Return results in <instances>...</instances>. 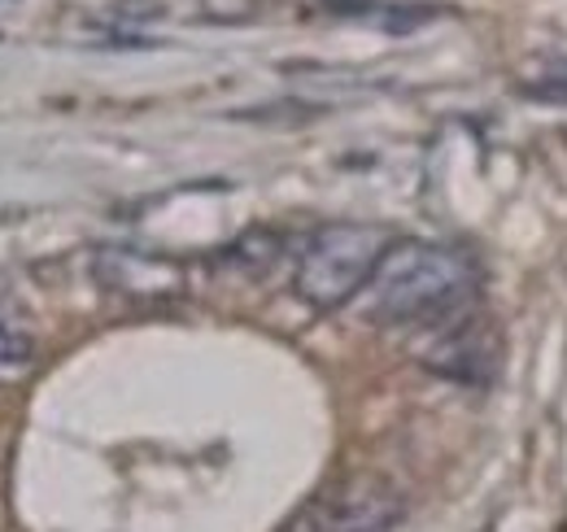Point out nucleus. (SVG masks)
I'll list each match as a JSON object with an SVG mask.
<instances>
[{"mask_svg":"<svg viewBox=\"0 0 567 532\" xmlns=\"http://www.w3.org/2000/svg\"><path fill=\"white\" fill-rule=\"evenodd\" d=\"M476 288L481 266L467 249L393 241L367 284V319L380 328H432L463 315Z\"/></svg>","mask_w":567,"mask_h":532,"instance_id":"nucleus-1","label":"nucleus"},{"mask_svg":"<svg viewBox=\"0 0 567 532\" xmlns=\"http://www.w3.org/2000/svg\"><path fill=\"white\" fill-rule=\"evenodd\" d=\"M393 249V232L380 223H323L310 232V241L297 254L292 270V293L319 310L332 315L341 306H350L358 293H367L375 266L384 263V254Z\"/></svg>","mask_w":567,"mask_h":532,"instance_id":"nucleus-2","label":"nucleus"},{"mask_svg":"<svg viewBox=\"0 0 567 532\" xmlns=\"http://www.w3.org/2000/svg\"><path fill=\"white\" fill-rule=\"evenodd\" d=\"M402 520V498L375 475L341 480L315 493L280 532H389Z\"/></svg>","mask_w":567,"mask_h":532,"instance_id":"nucleus-3","label":"nucleus"},{"mask_svg":"<svg viewBox=\"0 0 567 532\" xmlns=\"http://www.w3.org/2000/svg\"><path fill=\"white\" fill-rule=\"evenodd\" d=\"M420 362L450 385L485 389L494 385L497 367H502V332L485 315H454L445 319V328L436 324V336L424 345Z\"/></svg>","mask_w":567,"mask_h":532,"instance_id":"nucleus-4","label":"nucleus"},{"mask_svg":"<svg viewBox=\"0 0 567 532\" xmlns=\"http://www.w3.org/2000/svg\"><path fill=\"white\" fill-rule=\"evenodd\" d=\"M123 22H179V27H245L262 18V0H114Z\"/></svg>","mask_w":567,"mask_h":532,"instance_id":"nucleus-5","label":"nucleus"},{"mask_svg":"<svg viewBox=\"0 0 567 532\" xmlns=\"http://www.w3.org/2000/svg\"><path fill=\"white\" fill-rule=\"evenodd\" d=\"M101 279L132 297H171L184 288V275L171 258H153L141 249H110L101 254Z\"/></svg>","mask_w":567,"mask_h":532,"instance_id":"nucleus-6","label":"nucleus"},{"mask_svg":"<svg viewBox=\"0 0 567 532\" xmlns=\"http://www.w3.org/2000/svg\"><path fill=\"white\" fill-rule=\"evenodd\" d=\"M524 92L537 101H567V58H546L542 70L524 74Z\"/></svg>","mask_w":567,"mask_h":532,"instance_id":"nucleus-7","label":"nucleus"},{"mask_svg":"<svg viewBox=\"0 0 567 532\" xmlns=\"http://www.w3.org/2000/svg\"><path fill=\"white\" fill-rule=\"evenodd\" d=\"M27 362H31V340L0 324V376H4V371H18V367H27Z\"/></svg>","mask_w":567,"mask_h":532,"instance_id":"nucleus-8","label":"nucleus"}]
</instances>
